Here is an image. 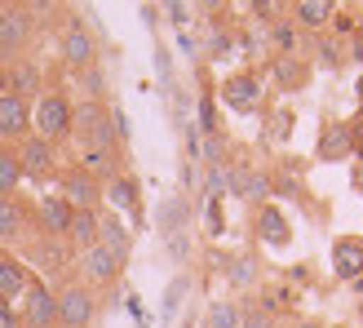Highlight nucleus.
<instances>
[{
    "mask_svg": "<svg viewBox=\"0 0 363 328\" xmlns=\"http://www.w3.org/2000/svg\"><path fill=\"white\" fill-rule=\"evenodd\" d=\"M71 94H62V89H45L40 98L31 102V124L35 133H40L45 142H62L71 138Z\"/></svg>",
    "mask_w": 363,
    "mask_h": 328,
    "instance_id": "1",
    "label": "nucleus"
},
{
    "mask_svg": "<svg viewBox=\"0 0 363 328\" xmlns=\"http://www.w3.org/2000/svg\"><path fill=\"white\" fill-rule=\"evenodd\" d=\"M58 324L67 328H94L98 324V293L89 284H62L58 288Z\"/></svg>",
    "mask_w": 363,
    "mask_h": 328,
    "instance_id": "2",
    "label": "nucleus"
},
{
    "mask_svg": "<svg viewBox=\"0 0 363 328\" xmlns=\"http://www.w3.org/2000/svg\"><path fill=\"white\" fill-rule=\"evenodd\" d=\"M35 40V18L31 9H0V58H23L27 45Z\"/></svg>",
    "mask_w": 363,
    "mask_h": 328,
    "instance_id": "3",
    "label": "nucleus"
},
{
    "mask_svg": "<svg viewBox=\"0 0 363 328\" xmlns=\"http://www.w3.org/2000/svg\"><path fill=\"white\" fill-rule=\"evenodd\" d=\"M23 328H58V288L27 284V293H23Z\"/></svg>",
    "mask_w": 363,
    "mask_h": 328,
    "instance_id": "4",
    "label": "nucleus"
},
{
    "mask_svg": "<svg viewBox=\"0 0 363 328\" xmlns=\"http://www.w3.org/2000/svg\"><path fill=\"white\" fill-rule=\"evenodd\" d=\"M58 53H62V62H67L71 71L94 67V62H98V40H94V31H84L80 23H67L62 40H58Z\"/></svg>",
    "mask_w": 363,
    "mask_h": 328,
    "instance_id": "5",
    "label": "nucleus"
},
{
    "mask_svg": "<svg viewBox=\"0 0 363 328\" xmlns=\"http://www.w3.org/2000/svg\"><path fill=\"white\" fill-rule=\"evenodd\" d=\"M58 195L67 199L71 209H102V199H106V182L89 177V173H80V169H67Z\"/></svg>",
    "mask_w": 363,
    "mask_h": 328,
    "instance_id": "6",
    "label": "nucleus"
},
{
    "mask_svg": "<svg viewBox=\"0 0 363 328\" xmlns=\"http://www.w3.org/2000/svg\"><path fill=\"white\" fill-rule=\"evenodd\" d=\"M80 270H84V284H89V288H106V284H116V280H120L124 262L116 258L111 248L94 244V248H84V253H80Z\"/></svg>",
    "mask_w": 363,
    "mask_h": 328,
    "instance_id": "7",
    "label": "nucleus"
},
{
    "mask_svg": "<svg viewBox=\"0 0 363 328\" xmlns=\"http://www.w3.org/2000/svg\"><path fill=\"white\" fill-rule=\"evenodd\" d=\"M71 217H76V209H71L62 195H45L40 204H35V231H40L45 240H67Z\"/></svg>",
    "mask_w": 363,
    "mask_h": 328,
    "instance_id": "8",
    "label": "nucleus"
},
{
    "mask_svg": "<svg viewBox=\"0 0 363 328\" xmlns=\"http://www.w3.org/2000/svg\"><path fill=\"white\" fill-rule=\"evenodd\" d=\"M76 169L89 173V177H98V182H111L120 169V151H106V147H89V142H80V151H76Z\"/></svg>",
    "mask_w": 363,
    "mask_h": 328,
    "instance_id": "9",
    "label": "nucleus"
},
{
    "mask_svg": "<svg viewBox=\"0 0 363 328\" xmlns=\"http://www.w3.org/2000/svg\"><path fill=\"white\" fill-rule=\"evenodd\" d=\"M18 164H23V177L27 173H35V177H45V173H53V142H45L40 133H27L23 142H18Z\"/></svg>",
    "mask_w": 363,
    "mask_h": 328,
    "instance_id": "10",
    "label": "nucleus"
},
{
    "mask_svg": "<svg viewBox=\"0 0 363 328\" xmlns=\"http://www.w3.org/2000/svg\"><path fill=\"white\" fill-rule=\"evenodd\" d=\"M9 94L23 98V102H35V98H40V94H45V71H40V62L18 58V62L9 67Z\"/></svg>",
    "mask_w": 363,
    "mask_h": 328,
    "instance_id": "11",
    "label": "nucleus"
},
{
    "mask_svg": "<svg viewBox=\"0 0 363 328\" xmlns=\"http://www.w3.org/2000/svg\"><path fill=\"white\" fill-rule=\"evenodd\" d=\"M222 98L235 106V111L257 106V98H262V76H257V71H235V76H226V84H222Z\"/></svg>",
    "mask_w": 363,
    "mask_h": 328,
    "instance_id": "12",
    "label": "nucleus"
},
{
    "mask_svg": "<svg viewBox=\"0 0 363 328\" xmlns=\"http://www.w3.org/2000/svg\"><path fill=\"white\" fill-rule=\"evenodd\" d=\"M27 133H31V102L13 98V94H0V138L23 142Z\"/></svg>",
    "mask_w": 363,
    "mask_h": 328,
    "instance_id": "13",
    "label": "nucleus"
},
{
    "mask_svg": "<svg viewBox=\"0 0 363 328\" xmlns=\"http://www.w3.org/2000/svg\"><path fill=\"white\" fill-rule=\"evenodd\" d=\"M102 240V209H76V217H71V231H67V244L84 253L94 248Z\"/></svg>",
    "mask_w": 363,
    "mask_h": 328,
    "instance_id": "14",
    "label": "nucleus"
},
{
    "mask_svg": "<svg viewBox=\"0 0 363 328\" xmlns=\"http://www.w3.org/2000/svg\"><path fill=\"white\" fill-rule=\"evenodd\" d=\"M333 5H328V0H297V5H293V13H288V18H293V27L297 31H323V27H328L333 23Z\"/></svg>",
    "mask_w": 363,
    "mask_h": 328,
    "instance_id": "15",
    "label": "nucleus"
},
{
    "mask_svg": "<svg viewBox=\"0 0 363 328\" xmlns=\"http://www.w3.org/2000/svg\"><path fill=\"white\" fill-rule=\"evenodd\" d=\"M230 191L244 199V204H262V199L270 195V177L266 173H244V169H230Z\"/></svg>",
    "mask_w": 363,
    "mask_h": 328,
    "instance_id": "16",
    "label": "nucleus"
},
{
    "mask_svg": "<svg viewBox=\"0 0 363 328\" xmlns=\"http://www.w3.org/2000/svg\"><path fill=\"white\" fill-rule=\"evenodd\" d=\"M106 204L111 209H133L142 204V187H138V177L133 173H116L111 182H106Z\"/></svg>",
    "mask_w": 363,
    "mask_h": 328,
    "instance_id": "17",
    "label": "nucleus"
},
{
    "mask_svg": "<svg viewBox=\"0 0 363 328\" xmlns=\"http://www.w3.org/2000/svg\"><path fill=\"white\" fill-rule=\"evenodd\" d=\"M102 248H111L120 262H129V253H133V235H129V226L120 222V217H111V213H102V240H98Z\"/></svg>",
    "mask_w": 363,
    "mask_h": 328,
    "instance_id": "18",
    "label": "nucleus"
},
{
    "mask_svg": "<svg viewBox=\"0 0 363 328\" xmlns=\"http://www.w3.org/2000/svg\"><path fill=\"white\" fill-rule=\"evenodd\" d=\"M27 293V270L18 258H9V253H0V302H13Z\"/></svg>",
    "mask_w": 363,
    "mask_h": 328,
    "instance_id": "19",
    "label": "nucleus"
},
{
    "mask_svg": "<svg viewBox=\"0 0 363 328\" xmlns=\"http://www.w3.org/2000/svg\"><path fill=\"white\" fill-rule=\"evenodd\" d=\"M23 231H27V209L18 204L13 195H0V244L18 240Z\"/></svg>",
    "mask_w": 363,
    "mask_h": 328,
    "instance_id": "20",
    "label": "nucleus"
},
{
    "mask_svg": "<svg viewBox=\"0 0 363 328\" xmlns=\"http://www.w3.org/2000/svg\"><path fill=\"white\" fill-rule=\"evenodd\" d=\"M297 27H293V18H275L270 23V49H275V58H297V49H301V40H297Z\"/></svg>",
    "mask_w": 363,
    "mask_h": 328,
    "instance_id": "21",
    "label": "nucleus"
},
{
    "mask_svg": "<svg viewBox=\"0 0 363 328\" xmlns=\"http://www.w3.org/2000/svg\"><path fill=\"white\" fill-rule=\"evenodd\" d=\"M76 94H80V102H102V94H106V71L98 62L84 67V71H76Z\"/></svg>",
    "mask_w": 363,
    "mask_h": 328,
    "instance_id": "22",
    "label": "nucleus"
},
{
    "mask_svg": "<svg viewBox=\"0 0 363 328\" xmlns=\"http://www.w3.org/2000/svg\"><path fill=\"white\" fill-rule=\"evenodd\" d=\"M270 71H275V84L279 89H301L306 84V62L301 58H275Z\"/></svg>",
    "mask_w": 363,
    "mask_h": 328,
    "instance_id": "23",
    "label": "nucleus"
},
{
    "mask_svg": "<svg viewBox=\"0 0 363 328\" xmlns=\"http://www.w3.org/2000/svg\"><path fill=\"white\" fill-rule=\"evenodd\" d=\"M240 319H244V306L235 302H213L204 311V328H240Z\"/></svg>",
    "mask_w": 363,
    "mask_h": 328,
    "instance_id": "24",
    "label": "nucleus"
},
{
    "mask_svg": "<svg viewBox=\"0 0 363 328\" xmlns=\"http://www.w3.org/2000/svg\"><path fill=\"white\" fill-rule=\"evenodd\" d=\"M18 182H23V164L9 147H0V195H13Z\"/></svg>",
    "mask_w": 363,
    "mask_h": 328,
    "instance_id": "25",
    "label": "nucleus"
},
{
    "mask_svg": "<svg viewBox=\"0 0 363 328\" xmlns=\"http://www.w3.org/2000/svg\"><path fill=\"white\" fill-rule=\"evenodd\" d=\"M346 151H350V133L337 124V129H328V138H323V151H319V155H323V160H341Z\"/></svg>",
    "mask_w": 363,
    "mask_h": 328,
    "instance_id": "26",
    "label": "nucleus"
},
{
    "mask_svg": "<svg viewBox=\"0 0 363 328\" xmlns=\"http://www.w3.org/2000/svg\"><path fill=\"white\" fill-rule=\"evenodd\" d=\"M262 235H266L270 244H284L288 240V222H279L275 209H262Z\"/></svg>",
    "mask_w": 363,
    "mask_h": 328,
    "instance_id": "27",
    "label": "nucleus"
},
{
    "mask_svg": "<svg viewBox=\"0 0 363 328\" xmlns=\"http://www.w3.org/2000/svg\"><path fill=\"white\" fill-rule=\"evenodd\" d=\"M240 328H279V319L270 315V311H262V306H248L244 319H240Z\"/></svg>",
    "mask_w": 363,
    "mask_h": 328,
    "instance_id": "28",
    "label": "nucleus"
},
{
    "mask_svg": "<svg viewBox=\"0 0 363 328\" xmlns=\"http://www.w3.org/2000/svg\"><path fill=\"white\" fill-rule=\"evenodd\" d=\"M35 253H40V266H62V240H40L35 244Z\"/></svg>",
    "mask_w": 363,
    "mask_h": 328,
    "instance_id": "29",
    "label": "nucleus"
},
{
    "mask_svg": "<svg viewBox=\"0 0 363 328\" xmlns=\"http://www.w3.org/2000/svg\"><path fill=\"white\" fill-rule=\"evenodd\" d=\"M186 217H191L186 199H169V204H164V222H177V226H186Z\"/></svg>",
    "mask_w": 363,
    "mask_h": 328,
    "instance_id": "30",
    "label": "nucleus"
},
{
    "mask_svg": "<svg viewBox=\"0 0 363 328\" xmlns=\"http://www.w3.org/2000/svg\"><path fill=\"white\" fill-rule=\"evenodd\" d=\"M252 13H257L262 23H275V18H279V9H275V0H252Z\"/></svg>",
    "mask_w": 363,
    "mask_h": 328,
    "instance_id": "31",
    "label": "nucleus"
},
{
    "mask_svg": "<svg viewBox=\"0 0 363 328\" xmlns=\"http://www.w3.org/2000/svg\"><path fill=\"white\" fill-rule=\"evenodd\" d=\"M230 280H235V284H248V280H252V262H244V258H240V262L230 266Z\"/></svg>",
    "mask_w": 363,
    "mask_h": 328,
    "instance_id": "32",
    "label": "nucleus"
},
{
    "mask_svg": "<svg viewBox=\"0 0 363 328\" xmlns=\"http://www.w3.org/2000/svg\"><path fill=\"white\" fill-rule=\"evenodd\" d=\"M0 328H23V315H13L9 302H0Z\"/></svg>",
    "mask_w": 363,
    "mask_h": 328,
    "instance_id": "33",
    "label": "nucleus"
},
{
    "mask_svg": "<svg viewBox=\"0 0 363 328\" xmlns=\"http://www.w3.org/2000/svg\"><path fill=\"white\" fill-rule=\"evenodd\" d=\"M0 94H9V67L0 62Z\"/></svg>",
    "mask_w": 363,
    "mask_h": 328,
    "instance_id": "34",
    "label": "nucleus"
},
{
    "mask_svg": "<svg viewBox=\"0 0 363 328\" xmlns=\"http://www.w3.org/2000/svg\"><path fill=\"white\" fill-rule=\"evenodd\" d=\"M58 328H67V324H58Z\"/></svg>",
    "mask_w": 363,
    "mask_h": 328,
    "instance_id": "35",
    "label": "nucleus"
}]
</instances>
